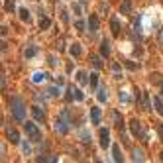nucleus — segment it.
Segmentation results:
<instances>
[{"label": "nucleus", "instance_id": "1", "mask_svg": "<svg viewBox=\"0 0 163 163\" xmlns=\"http://www.w3.org/2000/svg\"><path fill=\"white\" fill-rule=\"evenodd\" d=\"M8 102H10V108H12L14 120H16V122H24V118H26V104H24V98H22V96H12Z\"/></svg>", "mask_w": 163, "mask_h": 163}, {"label": "nucleus", "instance_id": "2", "mask_svg": "<svg viewBox=\"0 0 163 163\" xmlns=\"http://www.w3.org/2000/svg\"><path fill=\"white\" fill-rule=\"evenodd\" d=\"M130 132H132V134H134L136 138L142 139L144 145L150 144V136H147V132H144L142 124H139V120H136V118H132V120H130Z\"/></svg>", "mask_w": 163, "mask_h": 163}, {"label": "nucleus", "instance_id": "3", "mask_svg": "<svg viewBox=\"0 0 163 163\" xmlns=\"http://www.w3.org/2000/svg\"><path fill=\"white\" fill-rule=\"evenodd\" d=\"M69 124H71V120H69V110H63V112L59 114L57 122H55V130L59 132V134L65 136L69 132Z\"/></svg>", "mask_w": 163, "mask_h": 163}, {"label": "nucleus", "instance_id": "4", "mask_svg": "<svg viewBox=\"0 0 163 163\" xmlns=\"http://www.w3.org/2000/svg\"><path fill=\"white\" fill-rule=\"evenodd\" d=\"M24 130H26V134L29 138V142H35V144L41 142V132H39L38 126H35V122H26L24 124Z\"/></svg>", "mask_w": 163, "mask_h": 163}, {"label": "nucleus", "instance_id": "5", "mask_svg": "<svg viewBox=\"0 0 163 163\" xmlns=\"http://www.w3.org/2000/svg\"><path fill=\"white\" fill-rule=\"evenodd\" d=\"M138 102V106L144 110V112H150L151 110V100H150V92H142L139 94V98L136 100Z\"/></svg>", "mask_w": 163, "mask_h": 163}, {"label": "nucleus", "instance_id": "6", "mask_svg": "<svg viewBox=\"0 0 163 163\" xmlns=\"http://www.w3.org/2000/svg\"><path fill=\"white\" fill-rule=\"evenodd\" d=\"M98 144H100L102 150H106V147L110 145V132H108V128H100V132H98Z\"/></svg>", "mask_w": 163, "mask_h": 163}, {"label": "nucleus", "instance_id": "7", "mask_svg": "<svg viewBox=\"0 0 163 163\" xmlns=\"http://www.w3.org/2000/svg\"><path fill=\"white\" fill-rule=\"evenodd\" d=\"M88 32L91 34L98 32V16H96V14H91V16H88Z\"/></svg>", "mask_w": 163, "mask_h": 163}, {"label": "nucleus", "instance_id": "8", "mask_svg": "<svg viewBox=\"0 0 163 163\" xmlns=\"http://www.w3.org/2000/svg\"><path fill=\"white\" fill-rule=\"evenodd\" d=\"M112 120H114V126H116V128L120 130V132H124V118H122V114L114 110V112H112Z\"/></svg>", "mask_w": 163, "mask_h": 163}, {"label": "nucleus", "instance_id": "9", "mask_svg": "<svg viewBox=\"0 0 163 163\" xmlns=\"http://www.w3.org/2000/svg\"><path fill=\"white\" fill-rule=\"evenodd\" d=\"M132 159L134 161H145V153L142 147H132Z\"/></svg>", "mask_w": 163, "mask_h": 163}, {"label": "nucleus", "instance_id": "10", "mask_svg": "<svg viewBox=\"0 0 163 163\" xmlns=\"http://www.w3.org/2000/svg\"><path fill=\"white\" fill-rule=\"evenodd\" d=\"M110 28H112V34H114V35H120L122 26H120V22H118V18H116V16L110 18Z\"/></svg>", "mask_w": 163, "mask_h": 163}, {"label": "nucleus", "instance_id": "11", "mask_svg": "<svg viewBox=\"0 0 163 163\" xmlns=\"http://www.w3.org/2000/svg\"><path fill=\"white\" fill-rule=\"evenodd\" d=\"M6 138L10 139V144H20V134L14 128H10V130H6Z\"/></svg>", "mask_w": 163, "mask_h": 163}, {"label": "nucleus", "instance_id": "12", "mask_svg": "<svg viewBox=\"0 0 163 163\" xmlns=\"http://www.w3.org/2000/svg\"><path fill=\"white\" fill-rule=\"evenodd\" d=\"M32 116L35 118V120H39V122L45 120V112H43V108H39V106H34L32 108Z\"/></svg>", "mask_w": 163, "mask_h": 163}, {"label": "nucleus", "instance_id": "13", "mask_svg": "<svg viewBox=\"0 0 163 163\" xmlns=\"http://www.w3.org/2000/svg\"><path fill=\"white\" fill-rule=\"evenodd\" d=\"M120 14H124V16H130V14H132V0H124V2H122Z\"/></svg>", "mask_w": 163, "mask_h": 163}, {"label": "nucleus", "instance_id": "14", "mask_svg": "<svg viewBox=\"0 0 163 163\" xmlns=\"http://www.w3.org/2000/svg\"><path fill=\"white\" fill-rule=\"evenodd\" d=\"M153 106H155V110H157V114L163 116V96H155L153 98Z\"/></svg>", "mask_w": 163, "mask_h": 163}, {"label": "nucleus", "instance_id": "15", "mask_svg": "<svg viewBox=\"0 0 163 163\" xmlns=\"http://www.w3.org/2000/svg\"><path fill=\"white\" fill-rule=\"evenodd\" d=\"M77 81H79V85H87V83H91V75H87L85 71H79L77 73Z\"/></svg>", "mask_w": 163, "mask_h": 163}, {"label": "nucleus", "instance_id": "16", "mask_svg": "<svg viewBox=\"0 0 163 163\" xmlns=\"http://www.w3.org/2000/svg\"><path fill=\"white\" fill-rule=\"evenodd\" d=\"M112 159H114V161H124L122 151H120V147H118V144H112Z\"/></svg>", "mask_w": 163, "mask_h": 163}, {"label": "nucleus", "instance_id": "17", "mask_svg": "<svg viewBox=\"0 0 163 163\" xmlns=\"http://www.w3.org/2000/svg\"><path fill=\"white\" fill-rule=\"evenodd\" d=\"M91 120L92 124H100V108H91Z\"/></svg>", "mask_w": 163, "mask_h": 163}, {"label": "nucleus", "instance_id": "18", "mask_svg": "<svg viewBox=\"0 0 163 163\" xmlns=\"http://www.w3.org/2000/svg\"><path fill=\"white\" fill-rule=\"evenodd\" d=\"M96 98H98V102H106L108 100V94H106V88H96Z\"/></svg>", "mask_w": 163, "mask_h": 163}, {"label": "nucleus", "instance_id": "19", "mask_svg": "<svg viewBox=\"0 0 163 163\" xmlns=\"http://www.w3.org/2000/svg\"><path fill=\"white\" fill-rule=\"evenodd\" d=\"M35 53H38V47H35V45H28L26 51H24V57L26 59H32V57H35Z\"/></svg>", "mask_w": 163, "mask_h": 163}, {"label": "nucleus", "instance_id": "20", "mask_svg": "<svg viewBox=\"0 0 163 163\" xmlns=\"http://www.w3.org/2000/svg\"><path fill=\"white\" fill-rule=\"evenodd\" d=\"M69 51H71L73 57H79L81 53H83V49H81V43H71V49H69Z\"/></svg>", "mask_w": 163, "mask_h": 163}, {"label": "nucleus", "instance_id": "21", "mask_svg": "<svg viewBox=\"0 0 163 163\" xmlns=\"http://www.w3.org/2000/svg\"><path fill=\"white\" fill-rule=\"evenodd\" d=\"M100 53H102V57H108V55H110V43H108L106 39L100 43Z\"/></svg>", "mask_w": 163, "mask_h": 163}, {"label": "nucleus", "instance_id": "22", "mask_svg": "<svg viewBox=\"0 0 163 163\" xmlns=\"http://www.w3.org/2000/svg\"><path fill=\"white\" fill-rule=\"evenodd\" d=\"M91 65L98 71V69H102V61H100V57L98 55H91Z\"/></svg>", "mask_w": 163, "mask_h": 163}, {"label": "nucleus", "instance_id": "23", "mask_svg": "<svg viewBox=\"0 0 163 163\" xmlns=\"http://www.w3.org/2000/svg\"><path fill=\"white\" fill-rule=\"evenodd\" d=\"M51 28V20L45 18V16H41L39 18V29H49Z\"/></svg>", "mask_w": 163, "mask_h": 163}, {"label": "nucleus", "instance_id": "24", "mask_svg": "<svg viewBox=\"0 0 163 163\" xmlns=\"http://www.w3.org/2000/svg\"><path fill=\"white\" fill-rule=\"evenodd\" d=\"M112 73H114V79H122V67L118 63L112 65Z\"/></svg>", "mask_w": 163, "mask_h": 163}, {"label": "nucleus", "instance_id": "25", "mask_svg": "<svg viewBox=\"0 0 163 163\" xmlns=\"http://www.w3.org/2000/svg\"><path fill=\"white\" fill-rule=\"evenodd\" d=\"M65 98H67L69 102L75 98V87H67V92H65Z\"/></svg>", "mask_w": 163, "mask_h": 163}, {"label": "nucleus", "instance_id": "26", "mask_svg": "<svg viewBox=\"0 0 163 163\" xmlns=\"http://www.w3.org/2000/svg\"><path fill=\"white\" fill-rule=\"evenodd\" d=\"M91 87L94 88V91L98 88V73H92L91 75Z\"/></svg>", "mask_w": 163, "mask_h": 163}, {"label": "nucleus", "instance_id": "27", "mask_svg": "<svg viewBox=\"0 0 163 163\" xmlns=\"http://www.w3.org/2000/svg\"><path fill=\"white\" fill-rule=\"evenodd\" d=\"M47 94L51 96V98H57V96H59V87H49L47 88Z\"/></svg>", "mask_w": 163, "mask_h": 163}, {"label": "nucleus", "instance_id": "28", "mask_svg": "<svg viewBox=\"0 0 163 163\" xmlns=\"http://www.w3.org/2000/svg\"><path fill=\"white\" fill-rule=\"evenodd\" d=\"M150 81H151V85H161V75H159V73H153V75L150 77Z\"/></svg>", "mask_w": 163, "mask_h": 163}, {"label": "nucleus", "instance_id": "29", "mask_svg": "<svg viewBox=\"0 0 163 163\" xmlns=\"http://www.w3.org/2000/svg\"><path fill=\"white\" fill-rule=\"evenodd\" d=\"M43 79H45V75H43V73H34V77H32L34 83H43Z\"/></svg>", "mask_w": 163, "mask_h": 163}, {"label": "nucleus", "instance_id": "30", "mask_svg": "<svg viewBox=\"0 0 163 163\" xmlns=\"http://www.w3.org/2000/svg\"><path fill=\"white\" fill-rule=\"evenodd\" d=\"M18 14H20V20H24V22H28V20H29V12H28L26 8H20V12H18Z\"/></svg>", "mask_w": 163, "mask_h": 163}, {"label": "nucleus", "instance_id": "31", "mask_svg": "<svg viewBox=\"0 0 163 163\" xmlns=\"http://www.w3.org/2000/svg\"><path fill=\"white\" fill-rule=\"evenodd\" d=\"M22 151H24V155H29V151H32V147H29V144L26 142V139L22 142Z\"/></svg>", "mask_w": 163, "mask_h": 163}, {"label": "nucleus", "instance_id": "32", "mask_svg": "<svg viewBox=\"0 0 163 163\" xmlns=\"http://www.w3.org/2000/svg\"><path fill=\"white\" fill-rule=\"evenodd\" d=\"M47 61H49L51 67H57V65H59V59H57L55 55H49V57H47Z\"/></svg>", "mask_w": 163, "mask_h": 163}, {"label": "nucleus", "instance_id": "33", "mask_svg": "<svg viewBox=\"0 0 163 163\" xmlns=\"http://www.w3.org/2000/svg\"><path fill=\"white\" fill-rule=\"evenodd\" d=\"M81 142L88 144V142H91V134H88V132H83V134H81Z\"/></svg>", "mask_w": 163, "mask_h": 163}, {"label": "nucleus", "instance_id": "34", "mask_svg": "<svg viewBox=\"0 0 163 163\" xmlns=\"http://www.w3.org/2000/svg\"><path fill=\"white\" fill-rule=\"evenodd\" d=\"M63 49H65V39L59 38V39H57V51H63Z\"/></svg>", "mask_w": 163, "mask_h": 163}, {"label": "nucleus", "instance_id": "35", "mask_svg": "<svg viewBox=\"0 0 163 163\" xmlns=\"http://www.w3.org/2000/svg\"><path fill=\"white\" fill-rule=\"evenodd\" d=\"M120 100L122 102H130V96H128V92H126V91H120Z\"/></svg>", "mask_w": 163, "mask_h": 163}, {"label": "nucleus", "instance_id": "36", "mask_svg": "<svg viewBox=\"0 0 163 163\" xmlns=\"http://www.w3.org/2000/svg\"><path fill=\"white\" fill-rule=\"evenodd\" d=\"M75 28L79 29V32H83V29H85V22H83V20H77V22H75Z\"/></svg>", "mask_w": 163, "mask_h": 163}, {"label": "nucleus", "instance_id": "37", "mask_svg": "<svg viewBox=\"0 0 163 163\" xmlns=\"http://www.w3.org/2000/svg\"><path fill=\"white\" fill-rule=\"evenodd\" d=\"M4 10H8V12H12V10H14V2H12V0H6V4H4Z\"/></svg>", "mask_w": 163, "mask_h": 163}, {"label": "nucleus", "instance_id": "38", "mask_svg": "<svg viewBox=\"0 0 163 163\" xmlns=\"http://www.w3.org/2000/svg\"><path fill=\"white\" fill-rule=\"evenodd\" d=\"M83 98H85L83 91H79V88H75V100H83Z\"/></svg>", "mask_w": 163, "mask_h": 163}, {"label": "nucleus", "instance_id": "39", "mask_svg": "<svg viewBox=\"0 0 163 163\" xmlns=\"http://www.w3.org/2000/svg\"><path fill=\"white\" fill-rule=\"evenodd\" d=\"M126 67L132 69V71H136V69H138V65H136V63H132V61H128V63H126Z\"/></svg>", "mask_w": 163, "mask_h": 163}, {"label": "nucleus", "instance_id": "40", "mask_svg": "<svg viewBox=\"0 0 163 163\" xmlns=\"http://www.w3.org/2000/svg\"><path fill=\"white\" fill-rule=\"evenodd\" d=\"M157 39H159V45L163 47V28L159 29V35H157Z\"/></svg>", "mask_w": 163, "mask_h": 163}, {"label": "nucleus", "instance_id": "41", "mask_svg": "<svg viewBox=\"0 0 163 163\" xmlns=\"http://www.w3.org/2000/svg\"><path fill=\"white\" fill-rule=\"evenodd\" d=\"M157 134H159V139L163 142V126H159V128H157Z\"/></svg>", "mask_w": 163, "mask_h": 163}, {"label": "nucleus", "instance_id": "42", "mask_svg": "<svg viewBox=\"0 0 163 163\" xmlns=\"http://www.w3.org/2000/svg\"><path fill=\"white\" fill-rule=\"evenodd\" d=\"M73 71H75V65L69 63V65H67V73H73Z\"/></svg>", "mask_w": 163, "mask_h": 163}, {"label": "nucleus", "instance_id": "43", "mask_svg": "<svg viewBox=\"0 0 163 163\" xmlns=\"http://www.w3.org/2000/svg\"><path fill=\"white\" fill-rule=\"evenodd\" d=\"M100 10H102V12H108V4H106V2L100 4Z\"/></svg>", "mask_w": 163, "mask_h": 163}, {"label": "nucleus", "instance_id": "44", "mask_svg": "<svg viewBox=\"0 0 163 163\" xmlns=\"http://www.w3.org/2000/svg\"><path fill=\"white\" fill-rule=\"evenodd\" d=\"M73 10H75L77 14H81V6H79V4H73Z\"/></svg>", "mask_w": 163, "mask_h": 163}, {"label": "nucleus", "instance_id": "45", "mask_svg": "<svg viewBox=\"0 0 163 163\" xmlns=\"http://www.w3.org/2000/svg\"><path fill=\"white\" fill-rule=\"evenodd\" d=\"M4 88H6V75L2 73V91H4Z\"/></svg>", "mask_w": 163, "mask_h": 163}, {"label": "nucleus", "instance_id": "46", "mask_svg": "<svg viewBox=\"0 0 163 163\" xmlns=\"http://www.w3.org/2000/svg\"><path fill=\"white\" fill-rule=\"evenodd\" d=\"M161 159H163V153H161Z\"/></svg>", "mask_w": 163, "mask_h": 163}, {"label": "nucleus", "instance_id": "47", "mask_svg": "<svg viewBox=\"0 0 163 163\" xmlns=\"http://www.w3.org/2000/svg\"><path fill=\"white\" fill-rule=\"evenodd\" d=\"M161 96H163V92H161Z\"/></svg>", "mask_w": 163, "mask_h": 163}]
</instances>
